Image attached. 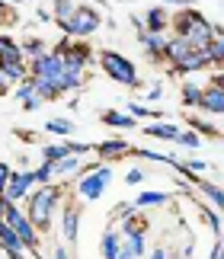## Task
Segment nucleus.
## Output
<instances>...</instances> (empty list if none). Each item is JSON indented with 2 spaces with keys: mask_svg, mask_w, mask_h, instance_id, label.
<instances>
[{
  "mask_svg": "<svg viewBox=\"0 0 224 259\" xmlns=\"http://www.w3.org/2000/svg\"><path fill=\"white\" fill-rule=\"evenodd\" d=\"M141 179H144V170H138V166H131V170L125 173V183H128V186H138Z\"/></svg>",
  "mask_w": 224,
  "mask_h": 259,
  "instance_id": "a18cd8bd",
  "label": "nucleus"
},
{
  "mask_svg": "<svg viewBox=\"0 0 224 259\" xmlns=\"http://www.w3.org/2000/svg\"><path fill=\"white\" fill-rule=\"evenodd\" d=\"M45 132H52L58 138H70V135H74V122H70V118H48Z\"/></svg>",
  "mask_w": 224,
  "mask_h": 259,
  "instance_id": "c85d7f7f",
  "label": "nucleus"
},
{
  "mask_svg": "<svg viewBox=\"0 0 224 259\" xmlns=\"http://www.w3.org/2000/svg\"><path fill=\"white\" fill-rule=\"evenodd\" d=\"M0 93H7V80H4V71H0Z\"/></svg>",
  "mask_w": 224,
  "mask_h": 259,
  "instance_id": "4d7b16f0",
  "label": "nucleus"
},
{
  "mask_svg": "<svg viewBox=\"0 0 224 259\" xmlns=\"http://www.w3.org/2000/svg\"><path fill=\"white\" fill-rule=\"evenodd\" d=\"M160 96H164V87H160V83L147 90V99H151V103H157V99H160Z\"/></svg>",
  "mask_w": 224,
  "mask_h": 259,
  "instance_id": "de8ad7c7",
  "label": "nucleus"
},
{
  "mask_svg": "<svg viewBox=\"0 0 224 259\" xmlns=\"http://www.w3.org/2000/svg\"><path fill=\"white\" fill-rule=\"evenodd\" d=\"M52 179H55V163H39L35 166V183L39 186H52Z\"/></svg>",
  "mask_w": 224,
  "mask_h": 259,
  "instance_id": "c9c22d12",
  "label": "nucleus"
},
{
  "mask_svg": "<svg viewBox=\"0 0 224 259\" xmlns=\"http://www.w3.org/2000/svg\"><path fill=\"white\" fill-rule=\"evenodd\" d=\"M128 151H131V144L122 141V138H109V141L96 144V154H99V157H109V160H119V157L128 154Z\"/></svg>",
  "mask_w": 224,
  "mask_h": 259,
  "instance_id": "412c9836",
  "label": "nucleus"
},
{
  "mask_svg": "<svg viewBox=\"0 0 224 259\" xmlns=\"http://www.w3.org/2000/svg\"><path fill=\"white\" fill-rule=\"evenodd\" d=\"M61 186H39L32 195L26 198V214L32 218V224L39 231H48L52 227V218H55V208L61 205Z\"/></svg>",
  "mask_w": 224,
  "mask_h": 259,
  "instance_id": "f257e3e1",
  "label": "nucleus"
},
{
  "mask_svg": "<svg viewBox=\"0 0 224 259\" xmlns=\"http://www.w3.org/2000/svg\"><path fill=\"white\" fill-rule=\"evenodd\" d=\"M182 166H186L189 173H205V170H208L205 160H192V157H189V160H182Z\"/></svg>",
  "mask_w": 224,
  "mask_h": 259,
  "instance_id": "37998d69",
  "label": "nucleus"
},
{
  "mask_svg": "<svg viewBox=\"0 0 224 259\" xmlns=\"http://www.w3.org/2000/svg\"><path fill=\"white\" fill-rule=\"evenodd\" d=\"M42 103H45V99L39 96V93H32V96H29L26 103H23V109H26V112H35V109H42Z\"/></svg>",
  "mask_w": 224,
  "mask_h": 259,
  "instance_id": "c03bdc74",
  "label": "nucleus"
},
{
  "mask_svg": "<svg viewBox=\"0 0 224 259\" xmlns=\"http://www.w3.org/2000/svg\"><path fill=\"white\" fill-rule=\"evenodd\" d=\"M0 71H4V80L10 83V80H16V83H23V80H29V64H0Z\"/></svg>",
  "mask_w": 224,
  "mask_h": 259,
  "instance_id": "cd10ccee",
  "label": "nucleus"
},
{
  "mask_svg": "<svg viewBox=\"0 0 224 259\" xmlns=\"http://www.w3.org/2000/svg\"><path fill=\"white\" fill-rule=\"evenodd\" d=\"M144 29L147 32H167L170 29V13L164 7H151L144 13Z\"/></svg>",
  "mask_w": 224,
  "mask_h": 259,
  "instance_id": "f3484780",
  "label": "nucleus"
},
{
  "mask_svg": "<svg viewBox=\"0 0 224 259\" xmlns=\"http://www.w3.org/2000/svg\"><path fill=\"white\" fill-rule=\"evenodd\" d=\"M4 221L13 227V231L19 234V240L26 243V250H39V227L32 224V218L26 214V208H19V205H13L7 198V211H4Z\"/></svg>",
  "mask_w": 224,
  "mask_h": 259,
  "instance_id": "7ed1b4c3",
  "label": "nucleus"
},
{
  "mask_svg": "<svg viewBox=\"0 0 224 259\" xmlns=\"http://www.w3.org/2000/svg\"><path fill=\"white\" fill-rule=\"evenodd\" d=\"M192 52H196V48H192L186 38H176V35H173L170 45H167V58H164V61H170V71H173V67H179Z\"/></svg>",
  "mask_w": 224,
  "mask_h": 259,
  "instance_id": "ddd939ff",
  "label": "nucleus"
},
{
  "mask_svg": "<svg viewBox=\"0 0 224 259\" xmlns=\"http://www.w3.org/2000/svg\"><path fill=\"white\" fill-rule=\"evenodd\" d=\"M109 183H112V170L103 163V166H99V170H93V173L77 176V179H74V189H77L80 198H87V202H96V198L106 192Z\"/></svg>",
  "mask_w": 224,
  "mask_h": 259,
  "instance_id": "423d86ee",
  "label": "nucleus"
},
{
  "mask_svg": "<svg viewBox=\"0 0 224 259\" xmlns=\"http://www.w3.org/2000/svg\"><path fill=\"white\" fill-rule=\"evenodd\" d=\"M202 218H205V224L211 227V234L221 237L224 234V224H221V214L215 211V208H202Z\"/></svg>",
  "mask_w": 224,
  "mask_h": 259,
  "instance_id": "f704fd0d",
  "label": "nucleus"
},
{
  "mask_svg": "<svg viewBox=\"0 0 224 259\" xmlns=\"http://www.w3.org/2000/svg\"><path fill=\"white\" fill-rule=\"evenodd\" d=\"M77 10H80L77 0H55V4H52V19H55L58 26H64V23H70V19H74Z\"/></svg>",
  "mask_w": 224,
  "mask_h": 259,
  "instance_id": "aec40b11",
  "label": "nucleus"
},
{
  "mask_svg": "<svg viewBox=\"0 0 224 259\" xmlns=\"http://www.w3.org/2000/svg\"><path fill=\"white\" fill-rule=\"evenodd\" d=\"M58 90H61V96L84 90V71H64V77L58 80Z\"/></svg>",
  "mask_w": 224,
  "mask_h": 259,
  "instance_id": "b1692460",
  "label": "nucleus"
},
{
  "mask_svg": "<svg viewBox=\"0 0 224 259\" xmlns=\"http://www.w3.org/2000/svg\"><path fill=\"white\" fill-rule=\"evenodd\" d=\"M55 52L61 55V61H64V71H87V64L93 61V52H90L87 42H77V38H61L55 45Z\"/></svg>",
  "mask_w": 224,
  "mask_h": 259,
  "instance_id": "20e7f679",
  "label": "nucleus"
},
{
  "mask_svg": "<svg viewBox=\"0 0 224 259\" xmlns=\"http://www.w3.org/2000/svg\"><path fill=\"white\" fill-rule=\"evenodd\" d=\"M80 157L77 154H70V157H64L61 163H55V176H67V173H80Z\"/></svg>",
  "mask_w": 224,
  "mask_h": 259,
  "instance_id": "473e14b6",
  "label": "nucleus"
},
{
  "mask_svg": "<svg viewBox=\"0 0 224 259\" xmlns=\"http://www.w3.org/2000/svg\"><path fill=\"white\" fill-rule=\"evenodd\" d=\"M35 80V93L45 99V103H52V99H58L61 96V90H58V83H52V80H39V77H32Z\"/></svg>",
  "mask_w": 224,
  "mask_h": 259,
  "instance_id": "2f4dec72",
  "label": "nucleus"
},
{
  "mask_svg": "<svg viewBox=\"0 0 224 259\" xmlns=\"http://www.w3.org/2000/svg\"><path fill=\"white\" fill-rule=\"evenodd\" d=\"M32 93H35V80H32V77H29V80H23V83L16 87V99H19V103H26V99L32 96Z\"/></svg>",
  "mask_w": 224,
  "mask_h": 259,
  "instance_id": "ea45409f",
  "label": "nucleus"
},
{
  "mask_svg": "<svg viewBox=\"0 0 224 259\" xmlns=\"http://www.w3.org/2000/svg\"><path fill=\"white\" fill-rule=\"evenodd\" d=\"M13 166H10L7 160H0V195H7V186H10V179H13Z\"/></svg>",
  "mask_w": 224,
  "mask_h": 259,
  "instance_id": "4c0bfd02",
  "label": "nucleus"
},
{
  "mask_svg": "<svg viewBox=\"0 0 224 259\" xmlns=\"http://www.w3.org/2000/svg\"><path fill=\"white\" fill-rule=\"evenodd\" d=\"M179 132H182V128L167 125V122H151V125L144 128V135H147V138H157V141H176Z\"/></svg>",
  "mask_w": 224,
  "mask_h": 259,
  "instance_id": "5701e85b",
  "label": "nucleus"
},
{
  "mask_svg": "<svg viewBox=\"0 0 224 259\" xmlns=\"http://www.w3.org/2000/svg\"><path fill=\"white\" fill-rule=\"evenodd\" d=\"M23 52H26V61H39V58H42L45 52H52V48H48L42 38H26V42H23Z\"/></svg>",
  "mask_w": 224,
  "mask_h": 259,
  "instance_id": "c756f323",
  "label": "nucleus"
},
{
  "mask_svg": "<svg viewBox=\"0 0 224 259\" xmlns=\"http://www.w3.org/2000/svg\"><path fill=\"white\" fill-rule=\"evenodd\" d=\"M189 125H192V128H199V132H202V135H208V138H218V135H221V132H218V128H215V125H208V122H202V118H196V115H192V118H189Z\"/></svg>",
  "mask_w": 224,
  "mask_h": 259,
  "instance_id": "58836bf2",
  "label": "nucleus"
},
{
  "mask_svg": "<svg viewBox=\"0 0 224 259\" xmlns=\"http://www.w3.org/2000/svg\"><path fill=\"white\" fill-rule=\"evenodd\" d=\"M29 74L39 77V80H52V83H58L61 77H64V61H61L58 52H45L39 61H29Z\"/></svg>",
  "mask_w": 224,
  "mask_h": 259,
  "instance_id": "0eeeda50",
  "label": "nucleus"
},
{
  "mask_svg": "<svg viewBox=\"0 0 224 259\" xmlns=\"http://www.w3.org/2000/svg\"><path fill=\"white\" fill-rule=\"evenodd\" d=\"M119 259H138V256H135V253H131V250H128V246H122V253H119Z\"/></svg>",
  "mask_w": 224,
  "mask_h": 259,
  "instance_id": "5fc2aeb1",
  "label": "nucleus"
},
{
  "mask_svg": "<svg viewBox=\"0 0 224 259\" xmlns=\"http://www.w3.org/2000/svg\"><path fill=\"white\" fill-rule=\"evenodd\" d=\"M211 87H221V90H224V74H215V77H211Z\"/></svg>",
  "mask_w": 224,
  "mask_h": 259,
  "instance_id": "6e6d98bb",
  "label": "nucleus"
},
{
  "mask_svg": "<svg viewBox=\"0 0 224 259\" xmlns=\"http://www.w3.org/2000/svg\"><path fill=\"white\" fill-rule=\"evenodd\" d=\"M202 109H205V112H211V115H224V90H221V87H205Z\"/></svg>",
  "mask_w": 224,
  "mask_h": 259,
  "instance_id": "4be33fe9",
  "label": "nucleus"
},
{
  "mask_svg": "<svg viewBox=\"0 0 224 259\" xmlns=\"http://www.w3.org/2000/svg\"><path fill=\"white\" fill-rule=\"evenodd\" d=\"M167 202H170L167 192H141L135 205H138V208H151V205H167Z\"/></svg>",
  "mask_w": 224,
  "mask_h": 259,
  "instance_id": "72a5a7b5",
  "label": "nucleus"
},
{
  "mask_svg": "<svg viewBox=\"0 0 224 259\" xmlns=\"http://www.w3.org/2000/svg\"><path fill=\"white\" fill-rule=\"evenodd\" d=\"M128 115H135V118H154V122H160V109L138 106V103H131V106H128Z\"/></svg>",
  "mask_w": 224,
  "mask_h": 259,
  "instance_id": "e433bc0d",
  "label": "nucleus"
},
{
  "mask_svg": "<svg viewBox=\"0 0 224 259\" xmlns=\"http://www.w3.org/2000/svg\"><path fill=\"white\" fill-rule=\"evenodd\" d=\"M211 38H215V26H211L202 13H196V19H192V29H189V35H186V42H189L192 48H199V52H205V48L211 45Z\"/></svg>",
  "mask_w": 224,
  "mask_h": 259,
  "instance_id": "9d476101",
  "label": "nucleus"
},
{
  "mask_svg": "<svg viewBox=\"0 0 224 259\" xmlns=\"http://www.w3.org/2000/svg\"><path fill=\"white\" fill-rule=\"evenodd\" d=\"M52 259H70V253H67V246H55V256Z\"/></svg>",
  "mask_w": 224,
  "mask_h": 259,
  "instance_id": "3c124183",
  "label": "nucleus"
},
{
  "mask_svg": "<svg viewBox=\"0 0 224 259\" xmlns=\"http://www.w3.org/2000/svg\"><path fill=\"white\" fill-rule=\"evenodd\" d=\"M170 38H173V35H167V32H138V42H141V48L147 52L151 61H164V58H167Z\"/></svg>",
  "mask_w": 224,
  "mask_h": 259,
  "instance_id": "9b49d317",
  "label": "nucleus"
},
{
  "mask_svg": "<svg viewBox=\"0 0 224 259\" xmlns=\"http://www.w3.org/2000/svg\"><path fill=\"white\" fill-rule=\"evenodd\" d=\"M7 4H19V0H7Z\"/></svg>",
  "mask_w": 224,
  "mask_h": 259,
  "instance_id": "13d9d810",
  "label": "nucleus"
},
{
  "mask_svg": "<svg viewBox=\"0 0 224 259\" xmlns=\"http://www.w3.org/2000/svg\"><path fill=\"white\" fill-rule=\"evenodd\" d=\"M160 4H176V7H179V10H186V7H189V4H192V0H160Z\"/></svg>",
  "mask_w": 224,
  "mask_h": 259,
  "instance_id": "864d4df0",
  "label": "nucleus"
},
{
  "mask_svg": "<svg viewBox=\"0 0 224 259\" xmlns=\"http://www.w3.org/2000/svg\"><path fill=\"white\" fill-rule=\"evenodd\" d=\"M151 259H167V250L164 246H154V250H151Z\"/></svg>",
  "mask_w": 224,
  "mask_h": 259,
  "instance_id": "603ef678",
  "label": "nucleus"
},
{
  "mask_svg": "<svg viewBox=\"0 0 224 259\" xmlns=\"http://www.w3.org/2000/svg\"><path fill=\"white\" fill-rule=\"evenodd\" d=\"M99 67L106 71L109 80H116V83H122V87H141L138 71H135V64H131V58L112 52V48H103V52H99Z\"/></svg>",
  "mask_w": 224,
  "mask_h": 259,
  "instance_id": "f03ea898",
  "label": "nucleus"
},
{
  "mask_svg": "<svg viewBox=\"0 0 224 259\" xmlns=\"http://www.w3.org/2000/svg\"><path fill=\"white\" fill-rule=\"evenodd\" d=\"M32 192H35V170H16L4 198H10V202L16 205V202H23V198H29Z\"/></svg>",
  "mask_w": 224,
  "mask_h": 259,
  "instance_id": "6e6552de",
  "label": "nucleus"
},
{
  "mask_svg": "<svg viewBox=\"0 0 224 259\" xmlns=\"http://www.w3.org/2000/svg\"><path fill=\"white\" fill-rule=\"evenodd\" d=\"M205 52L211 58V64H224V29L221 26H215V38H211V45Z\"/></svg>",
  "mask_w": 224,
  "mask_h": 259,
  "instance_id": "a878e982",
  "label": "nucleus"
},
{
  "mask_svg": "<svg viewBox=\"0 0 224 259\" xmlns=\"http://www.w3.org/2000/svg\"><path fill=\"white\" fill-rule=\"evenodd\" d=\"M26 4H32V0H26Z\"/></svg>",
  "mask_w": 224,
  "mask_h": 259,
  "instance_id": "052dcab7",
  "label": "nucleus"
},
{
  "mask_svg": "<svg viewBox=\"0 0 224 259\" xmlns=\"http://www.w3.org/2000/svg\"><path fill=\"white\" fill-rule=\"evenodd\" d=\"M196 13H199V10H192V7L179 10V13L170 19V29H173V35H176V38H186V35H189V29H192V19H196Z\"/></svg>",
  "mask_w": 224,
  "mask_h": 259,
  "instance_id": "a211bd4d",
  "label": "nucleus"
},
{
  "mask_svg": "<svg viewBox=\"0 0 224 259\" xmlns=\"http://www.w3.org/2000/svg\"><path fill=\"white\" fill-rule=\"evenodd\" d=\"M103 122L112 125V128H131L135 132V115H125V112H116V109H109V112H103Z\"/></svg>",
  "mask_w": 224,
  "mask_h": 259,
  "instance_id": "bb28decb",
  "label": "nucleus"
},
{
  "mask_svg": "<svg viewBox=\"0 0 224 259\" xmlns=\"http://www.w3.org/2000/svg\"><path fill=\"white\" fill-rule=\"evenodd\" d=\"M16 138H19V141H32V132H26V128H16Z\"/></svg>",
  "mask_w": 224,
  "mask_h": 259,
  "instance_id": "8fccbe9b",
  "label": "nucleus"
},
{
  "mask_svg": "<svg viewBox=\"0 0 224 259\" xmlns=\"http://www.w3.org/2000/svg\"><path fill=\"white\" fill-rule=\"evenodd\" d=\"M13 4H7V0H0V23H13Z\"/></svg>",
  "mask_w": 224,
  "mask_h": 259,
  "instance_id": "49530a36",
  "label": "nucleus"
},
{
  "mask_svg": "<svg viewBox=\"0 0 224 259\" xmlns=\"http://www.w3.org/2000/svg\"><path fill=\"white\" fill-rule=\"evenodd\" d=\"M64 157H70L67 144H45V147H42V160H45V163H61Z\"/></svg>",
  "mask_w": 224,
  "mask_h": 259,
  "instance_id": "7c9ffc66",
  "label": "nucleus"
},
{
  "mask_svg": "<svg viewBox=\"0 0 224 259\" xmlns=\"http://www.w3.org/2000/svg\"><path fill=\"white\" fill-rule=\"evenodd\" d=\"M0 250L7 253V259H23V253H26V243L19 240V234L4 221V218H0Z\"/></svg>",
  "mask_w": 224,
  "mask_h": 259,
  "instance_id": "f8f14e48",
  "label": "nucleus"
},
{
  "mask_svg": "<svg viewBox=\"0 0 224 259\" xmlns=\"http://www.w3.org/2000/svg\"><path fill=\"white\" fill-rule=\"evenodd\" d=\"M35 259H45V256H35Z\"/></svg>",
  "mask_w": 224,
  "mask_h": 259,
  "instance_id": "bf43d9fd",
  "label": "nucleus"
},
{
  "mask_svg": "<svg viewBox=\"0 0 224 259\" xmlns=\"http://www.w3.org/2000/svg\"><path fill=\"white\" fill-rule=\"evenodd\" d=\"M0 64H26L23 45H16L10 35H0Z\"/></svg>",
  "mask_w": 224,
  "mask_h": 259,
  "instance_id": "4468645a",
  "label": "nucleus"
},
{
  "mask_svg": "<svg viewBox=\"0 0 224 259\" xmlns=\"http://www.w3.org/2000/svg\"><path fill=\"white\" fill-rule=\"evenodd\" d=\"M205 67H211V58H208V52H192L186 61H182L179 67H173L170 74H199V71H205Z\"/></svg>",
  "mask_w": 224,
  "mask_h": 259,
  "instance_id": "2eb2a0df",
  "label": "nucleus"
},
{
  "mask_svg": "<svg viewBox=\"0 0 224 259\" xmlns=\"http://www.w3.org/2000/svg\"><path fill=\"white\" fill-rule=\"evenodd\" d=\"M99 23H103V19H99V13L90 4H80V10L74 13V19H70V23H64L61 29H64V35L67 38H77V42H84V38H90L99 29Z\"/></svg>",
  "mask_w": 224,
  "mask_h": 259,
  "instance_id": "39448f33",
  "label": "nucleus"
},
{
  "mask_svg": "<svg viewBox=\"0 0 224 259\" xmlns=\"http://www.w3.org/2000/svg\"><path fill=\"white\" fill-rule=\"evenodd\" d=\"M67 151L77 154V157H84V154H90V151H96V147H93V144H80V141H67Z\"/></svg>",
  "mask_w": 224,
  "mask_h": 259,
  "instance_id": "79ce46f5",
  "label": "nucleus"
},
{
  "mask_svg": "<svg viewBox=\"0 0 224 259\" xmlns=\"http://www.w3.org/2000/svg\"><path fill=\"white\" fill-rule=\"evenodd\" d=\"M122 246H125V237H122V231H106L103 240H99V253H103V259H119Z\"/></svg>",
  "mask_w": 224,
  "mask_h": 259,
  "instance_id": "dca6fc26",
  "label": "nucleus"
},
{
  "mask_svg": "<svg viewBox=\"0 0 224 259\" xmlns=\"http://www.w3.org/2000/svg\"><path fill=\"white\" fill-rule=\"evenodd\" d=\"M202 99H205V87H199V83H182V106L202 109Z\"/></svg>",
  "mask_w": 224,
  "mask_h": 259,
  "instance_id": "393cba45",
  "label": "nucleus"
},
{
  "mask_svg": "<svg viewBox=\"0 0 224 259\" xmlns=\"http://www.w3.org/2000/svg\"><path fill=\"white\" fill-rule=\"evenodd\" d=\"M176 144H182V147H189V151H192V147H199V144H202V138H199L196 132H179Z\"/></svg>",
  "mask_w": 224,
  "mask_h": 259,
  "instance_id": "a19ab883",
  "label": "nucleus"
},
{
  "mask_svg": "<svg viewBox=\"0 0 224 259\" xmlns=\"http://www.w3.org/2000/svg\"><path fill=\"white\" fill-rule=\"evenodd\" d=\"M61 234H64L67 243L80 240V205L74 198H67V202L61 205Z\"/></svg>",
  "mask_w": 224,
  "mask_h": 259,
  "instance_id": "1a4fd4ad",
  "label": "nucleus"
},
{
  "mask_svg": "<svg viewBox=\"0 0 224 259\" xmlns=\"http://www.w3.org/2000/svg\"><path fill=\"white\" fill-rule=\"evenodd\" d=\"M196 186H199V192L211 202V208H215V211L224 218V192H221V189H218L215 183H208V179H196Z\"/></svg>",
  "mask_w": 224,
  "mask_h": 259,
  "instance_id": "6ab92c4d",
  "label": "nucleus"
},
{
  "mask_svg": "<svg viewBox=\"0 0 224 259\" xmlns=\"http://www.w3.org/2000/svg\"><path fill=\"white\" fill-rule=\"evenodd\" d=\"M208 259H224V240H218L215 243V250H211V256Z\"/></svg>",
  "mask_w": 224,
  "mask_h": 259,
  "instance_id": "09e8293b",
  "label": "nucleus"
}]
</instances>
